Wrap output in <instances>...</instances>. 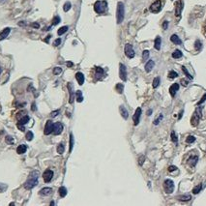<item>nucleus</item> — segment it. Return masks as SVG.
<instances>
[{"instance_id":"nucleus-59","label":"nucleus","mask_w":206,"mask_h":206,"mask_svg":"<svg viewBox=\"0 0 206 206\" xmlns=\"http://www.w3.org/2000/svg\"><path fill=\"white\" fill-rule=\"evenodd\" d=\"M151 113H152V110H149L147 111V115H151Z\"/></svg>"},{"instance_id":"nucleus-41","label":"nucleus","mask_w":206,"mask_h":206,"mask_svg":"<svg viewBox=\"0 0 206 206\" xmlns=\"http://www.w3.org/2000/svg\"><path fill=\"white\" fill-rule=\"evenodd\" d=\"M33 137H34V134H33V133H32L31 131L27 132V134H26V139H27L28 141L32 140V139H33Z\"/></svg>"},{"instance_id":"nucleus-6","label":"nucleus","mask_w":206,"mask_h":206,"mask_svg":"<svg viewBox=\"0 0 206 206\" xmlns=\"http://www.w3.org/2000/svg\"><path fill=\"white\" fill-rule=\"evenodd\" d=\"M53 130H54V123H52L50 120L47 121V123L45 125V129H44V134L46 136L52 133H53Z\"/></svg>"},{"instance_id":"nucleus-26","label":"nucleus","mask_w":206,"mask_h":206,"mask_svg":"<svg viewBox=\"0 0 206 206\" xmlns=\"http://www.w3.org/2000/svg\"><path fill=\"white\" fill-rule=\"evenodd\" d=\"M76 99L78 101V103H81L83 101V96H82V92L80 90H78L76 93Z\"/></svg>"},{"instance_id":"nucleus-9","label":"nucleus","mask_w":206,"mask_h":206,"mask_svg":"<svg viewBox=\"0 0 206 206\" xmlns=\"http://www.w3.org/2000/svg\"><path fill=\"white\" fill-rule=\"evenodd\" d=\"M52 177H53V171L50 170V169H47L44 174H43V178H44V181L46 183H48L52 181Z\"/></svg>"},{"instance_id":"nucleus-49","label":"nucleus","mask_w":206,"mask_h":206,"mask_svg":"<svg viewBox=\"0 0 206 206\" xmlns=\"http://www.w3.org/2000/svg\"><path fill=\"white\" fill-rule=\"evenodd\" d=\"M60 44H61V39L58 38V39H56V40L54 41V43H53V46H54V47H58Z\"/></svg>"},{"instance_id":"nucleus-38","label":"nucleus","mask_w":206,"mask_h":206,"mask_svg":"<svg viewBox=\"0 0 206 206\" xmlns=\"http://www.w3.org/2000/svg\"><path fill=\"white\" fill-rule=\"evenodd\" d=\"M159 84H160V78L157 76V78H155L154 80H153V87H154V88H157L159 86Z\"/></svg>"},{"instance_id":"nucleus-44","label":"nucleus","mask_w":206,"mask_h":206,"mask_svg":"<svg viewBox=\"0 0 206 206\" xmlns=\"http://www.w3.org/2000/svg\"><path fill=\"white\" fill-rule=\"evenodd\" d=\"M60 21H61L60 17H59L58 16H56V17L53 18V21H52V25H57V24L60 22Z\"/></svg>"},{"instance_id":"nucleus-1","label":"nucleus","mask_w":206,"mask_h":206,"mask_svg":"<svg viewBox=\"0 0 206 206\" xmlns=\"http://www.w3.org/2000/svg\"><path fill=\"white\" fill-rule=\"evenodd\" d=\"M40 176V172L37 170H33L28 176L26 182L24 183V188L26 190H31L38 184V178Z\"/></svg>"},{"instance_id":"nucleus-61","label":"nucleus","mask_w":206,"mask_h":206,"mask_svg":"<svg viewBox=\"0 0 206 206\" xmlns=\"http://www.w3.org/2000/svg\"><path fill=\"white\" fill-rule=\"evenodd\" d=\"M49 38H50V36H48V38H47V39H46L45 41H46V42H48V41H49Z\"/></svg>"},{"instance_id":"nucleus-2","label":"nucleus","mask_w":206,"mask_h":206,"mask_svg":"<svg viewBox=\"0 0 206 206\" xmlns=\"http://www.w3.org/2000/svg\"><path fill=\"white\" fill-rule=\"evenodd\" d=\"M124 16H125V8L124 4L122 2H118L117 4V10H116V20L117 23L120 24L124 21Z\"/></svg>"},{"instance_id":"nucleus-39","label":"nucleus","mask_w":206,"mask_h":206,"mask_svg":"<svg viewBox=\"0 0 206 206\" xmlns=\"http://www.w3.org/2000/svg\"><path fill=\"white\" fill-rule=\"evenodd\" d=\"M73 147H74V137L73 134H70V153L73 151Z\"/></svg>"},{"instance_id":"nucleus-22","label":"nucleus","mask_w":206,"mask_h":206,"mask_svg":"<svg viewBox=\"0 0 206 206\" xmlns=\"http://www.w3.org/2000/svg\"><path fill=\"white\" fill-rule=\"evenodd\" d=\"M161 44H162V39L161 37H157L155 39V43H154V48L157 49V50H160L161 48Z\"/></svg>"},{"instance_id":"nucleus-7","label":"nucleus","mask_w":206,"mask_h":206,"mask_svg":"<svg viewBox=\"0 0 206 206\" xmlns=\"http://www.w3.org/2000/svg\"><path fill=\"white\" fill-rule=\"evenodd\" d=\"M119 76L123 81L127 80V69H126V66L122 63L119 64Z\"/></svg>"},{"instance_id":"nucleus-52","label":"nucleus","mask_w":206,"mask_h":206,"mask_svg":"<svg viewBox=\"0 0 206 206\" xmlns=\"http://www.w3.org/2000/svg\"><path fill=\"white\" fill-rule=\"evenodd\" d=\"M58 113H59V110H55V111H52V113H50V116H52V117H55V116H57V115H58Z\"/></svg>"},{"instance_id":"nucleus-43","label":"nucleus","mask_w":206,"mask_h":206,"mask_svg":"<svg viewBox=\"0 0 206 206\" xmlns=\"http://www.w3.org/2000/svg\"><path fill=\"white\" fill-rule=\"evenodd\" d=\"M149 57V52L148 50H144V52H142V59H143V61H146Z\"/></svg>"},{"instance_id":"nucleus-8","label":"nucleus","mask_w":206,"mask_h":206,"mask_svg":"<svg viewBox=\"0 0 206 206\" xmlns=\"http://www.w3.org/2000/svg\"><path fill=\"white\" fill-rule=\"evenodd\" d=\"M124 52H125V54H126L128 58H134V50L133 47H132V45H130V44H127L125 46Z\"/></svg>"},{"instance_id":"nucleus-50","label":"nucleus","mask_w":206,"mask_h":206,"mask_svg":"<svg viewBox=\"0 0 206 206\" xmlns=\"http://www.w3.org/2000/svg\"><path fill=\"white\" fill-rule=\"evenodd\" d=\"M163 119V115H160V116L157 118V119H155V121H154V124L155 125H158L159 123H160V121Z\"/></svg>"},{"instance_id":"nucleus-30","label":"nucleus","mask_w":206,"mask_h":206,"mask_svg":"<svg viewBox=\"0 0 206 206\" xmlns=\"http://www.w3.org/2000/svg\"><path fill=\"white\" fill-rule=\"evenodd\" d=\"M178 199L180 201H189V200L192 199V196H190V195H186V196H178Z\"/></svg>"},{"instance_id":"nucleus-14","label":"nucleus","mask_w":206,"mask_h":206,"mask_svg":"<svg viewBox=\"0 0 206 206\" xmlns=\"http://www.w3.org/2000/svg\"><path fill=\"white\" fill-rule=\"evenodd\" d=\"M199 119H200V117L198 116V114L195 112V113L192 114V118H191V125H192V127H196L197 126V124L199 122Z\"/></svg>"},{"instance_id":"nucleus-12","label":"nucleus","mask_w":206,"mask_h":206,"mask_svg":"<svg viewBox=\"0 0 206 206\" xmlns=\"http://www.w3.org/2000/svg\"><path fill=\"white\" fill-rule=\"evenodd\" d=\"M63 131V124L61 122H56L54 124V130H53V133H54L55 136H58L62 133Z\"/></svg>"},{"instance_id":"nucleus-56","label":"nucleus","mask_w":206,"mask_h":206,"mask_svg":"<svg viewBox=\"0 0 206 206\" xmlns=\"http://www.w3.org/2000/svg\"><path fill=\"white\" fill-rule=\"evenodd\" d=\"M17 127H18V129H20L21 132H24V130H25L24 126H22V125H21V124H17Z\"/></svg>"},{"instance_id":"nucleus-60","label":"nucleus","mask_w":206,"mask_h":206,"mask_svg":"<svg viewBox=\"0 0 206 206\" xmlns=\"http://www.w3.org/2000/svg\"><path fill=\"white\" fill-rule=\"evenodd\" d=\"M32 110H37V108H36V105H35V104H33V107H32Z\"/></svg>"},{"instance_id":"nucleus-15","label":"nucleus","mask_w":206,"mask_h":206,"mask_svg":"<svg viewBox=\"0 0 206 206\" xmlns=\"http://www.w3.org/2000/svg\"><path fill=\"white\" fill-rule=\"evenodd\" d=\"M178 90H179L178 83H174V84H172V85L170 86V88H169V93H170V95H171L172 98L175 96L176 92H177Z\"/></svg>"},{"instance_id":"nucleus-3","label":"nucleus","mask_w":206,"mask_h":206,"mask_svg":"<svg viewBox=\"0 0 206 206\" xmlns=\"http://www.w3.org/2000/svg\"><path fill=\"white\" fill-rule=\"evenodd\" d=\"M107 8V1H96L94 4V10L97 14H104Z\"/></svg>"},{"instance_id":"nucleus-48","label":"nucleus","mask_w":206,"mask_h":206,"mask_svg":"<svg viewBox=\"0 0 206 206\" xmlns=\"http://www.w3.org/2000/svg\"><path fill=\"white\" fill-rule=\"evenodd\" d=\"M201 42L200 41H196V49H198V50H200L201 49Z\"/></svg>"},{"instance_id":"nucleus-5","label":"nucleus","mask_w":206,"mask_h":206,"mask_svg":"<svg viewBox=\"0 0 206 206\" xmlns=\"http://www.w3.org/2000/svg\"><path fill=\"white\" fill-rule=\"evenodd\" d=\"M162 6H163V3H162V0H156L154 3L151 4L150 6V11L154 14H157L160 11L162 10Z\"/></svg>"},{"instance_id":"nucleus-24","label":"nucleus","mask_w":206,"mask_h":206,"mask_svg":"<svg viewBox=\"0 0 206 206\" xmlns=\"http://www.w3.org/2000/svg\"><path fill=\"white\" fill-rule=\"evenodd\" d=\"M197 161H198V157H197V156H192V157L189 159V164L192 165V166H195V165H196Z\"/></svg>"},{"instance_id":"nucleus-27","label":"nucleus","mask_w":206,"mask_h":206,"mask_svg":"<svg viewBox=\"0 0 206 206\" xmlns=\"http://www.w3.org/2000/svg\"><path fill=\"white\" fill-rule=\"evenodd\" d=\"M104 70L101 67H97L96 68V76H97V79H101L102 76H104Z\"/></svg>"},{"instance_id":"nucleus-33","label":"nucleus","mask_w":206,"mask_h":206,"mask_svg":"<svg viewBox=\"0 0 206 206\" xmlns=\"http://www.w3.org/2000/svg\"><path fill=\"white\" fill-rule=\"evenodd\" d=\"M201 189H202V185H201V184H199V185L196 186V187L192 189V192H194L195 195H196V194H198V192L201 191Z\"/></svg>"},{"instance_id":"nucleus-47","label":"nucleus","mask_w":206,"mask_h":206,"mask_svg":"<svg viewBox=\"0 0 206 206\" xmlns=\"http://www.w3.org/2000/svg\"><path fill=\"white\" fill-rule=\"evenodd\" d=\"M144 160H145V157L143 156V155L139 157V159H138V164H139V165H143V163H144Z\"/></svg>"},{"instance_id":"nucleus-58","label":"nucleus","mask_w":206,"mask_h":206,"mask_svg":"<svg viewBox=\"0 0 206 206\" xmlns=\"http://www.w3.org/2000/svg\"><path fill=\"white\" fill-rule=\"evenodd\" d=\"M67 66H68V67H72L73 63H72V62H67Z\"/></svg>"},{"instance_id":"nucleus-36","label":"nucleus","mask_w":206,"mask_h":206,"mask_svg":"<svg viewBox=\"0 0 206 206\" xmlns=\"http://www.w3.org/2000/svg\"><path fill=\"white\" fill-rule=\"evenodd\" d=\"M182 71L184 72V74L186 75V76H187V78H188L189 79H191V80H192V76H191V74H190V73L188 72V70L186 69V67H184V66H183V67H182Z\"/></svg>"},{"instance_id":"nucleus-31","label":"nucleus","mask_w":206,"mask_h":206,"mask_svg":"<svg viewBox=\"0 0 206 206\" xmlns=\"http://www.w3.org/2000/svg\"><path fill=\"white\" fill-rule=\"evenodd\" d=\"M115 89H116V91L119 93V94H122V93H123V90H124V85L122 83H118V84L115 86Z\"/></svg>"},{"instance_id":"nucleus-16","label":"nucleus","mask_w":206,"mask_h":206,"mask_svg":"<svg viewBox=\"0 0 206 206\" xmlns=\"http://www.w3.org/2000/svg\"><path fill=\"white\" fill-rule=\"evenodd\" d=\"M76 80H78V82H79V85H82L83 83H84V79H85V78H84V75H83L82 73H76Z\"/></svg>"},{"instance_id":"nucleus-25","label":"nucleus","mask_w":206,"mask_h":206,"mask_svg":"<svg viewBox=\"0 0 206 206\" xmlns=\"http://www.w3.org/2000/svg\"><path fill=\"white\" fill-rule=\"evenodd\" d=\"M50 192H52V188H48V187L43 188V189L40 191V194H41L42 196H48Z\"/></svg>"},{"instance_id":"nucleus-37","label":"nucleus","mask_w":206,"mask_h":206,"mask_svg":"<svg viewBox=\"0 0 206 206\" xmlns=\"http://www.w3.org/2000/svg\"><path fill=\"white\" fill-rule=\"evenodd\" d=\"M177 76H178V74L175 71H170V72L168 73V78L169 79H175Z\"/></svg>"},{"instance_id":"nucleus-42","label":"nucleus","mask_w":206,"mask_h":206,"mask_svg":"<svg viewBox=\"0 0 206 206\" xmlns=\"http://www.w3.org/2000/svg\"><path fill=\"white\" fill-rule=\"evenodd\" d=\"M71 7H72V4L70 3V2H66V3L64 4V6H63V8H64V11H65V12H68V11L71 9Z\"/></svg>"},{"instance_id":"nucleus-62","label":"nucleus","mask_w":206,"mask_h":206,"mask_svg":"<svg viewBox=\"0 0 206 206\" xmlns=\"http://www.w3.org/2000/svg\"><path fill=\"white\" fill-rule=\"evenodd\" d=\"M4 1H5V0H0V2H1V3H3Z\"/></svg>"},{"instance_id":"nucleus-19","label":"nucleus","mask_w":206,"mask_h":206,"mask_svg":"<svg viewBox=\"0 0 206 206\" xmlns=\"http://www.w3.org/2000/svg\"><path fill=\"white\" fill-rule=\"evenodd\" d=\"M170 41H171L173 44H175V45H181V44H182L181 39L179 38L176 34H173L171 37H170Z\"/></svg>"},{"instance_id":"nucleus-35","label":"nucleus","mask_w":206,"mask_h":206,"mask_svg":"<svg viewBox=\"0 0 206 206\" xmlns=\"http://www.w3.org/2000/svg\"><path fill=\"white\" fill-rule=\"evenodd\" d=\"M64 151H65V146H64V144H59L58 146H57V152H58L59 154H63L64 153Z\"/></svg>"},{"instance_id":"nucleus-17","label":"nucleus","mask_w":206,"mask_h":206,"mask_svg":"<svg viewBox=\"0 0 206 206\" xmlns=\"http://www.w3.org/2000/svg\"><path fill=\"white\" fill-rule=\"evenodd\" d=\"M10 32H11V28H9V27L5 28V29L0 33V41H2V40L7 38L8 35L10 34Z\"/></svg>"},{"instance_id":"nucleus-45","label":"nucleus","mask_w":206,"mask_h":206,"mask_svg":"<svg viewBox=\"0 0 206 206\" xmlns=\"http://www.w3.org/2000/svg\"><path fill=\"white\" fill-rule=\"evenodd\" d=\"M6 142L9 143V144H13V143H14V139H13V137L7 136V137H6Z\"/></svg>"},{"instance_id":"nucleus-32","label":"nucleus","mask_w":206,"mask_h":206,"mask_svg":"<svg viewBox=\"0 0 206 206\" xmlns=\"http://www.w3.org/2000/svg\"><path fill=\"white\" fill-rule=\"evenodd\" d=\"M67 31H68V26H63V27L59 28V29H58V31H57V34H58L59 36H60V35L66 33Z\"/></svg>"},{"instance_id":"nucleus-55","label":"nucleus","mask_w":206,"mask_h":206,"mask_svg":"<svg viewBox=\"0 0 206 206\" xmlns=\"http://www.w3.org/2000/svg\"><path fill=\"white\" fill-rule=\"evenodd\" d=\"M176 168H176V166H174V165H170V166L168 168V171L171 172V171H173V170H175Z\"/></svg>"},{"instance_id":"nucleus-40","label":"nucleus","mask_w":206,"mask_h":206,"mask_svg":"<svg viewBox=\"0 0 206 206\" xmlns=\"http://www.w3.org/2000/svg\"><path fill=\"white\" fill-rule=\"evenodd\" d=\"M171 140L173 141L175 144L178 143V138H177V136H176L175 132H172L171 133Z\"/></svg>"},{"instance_id":"nucleus-21","label":"nucleus","mask_w":206,"mask_h":206,"mask_svg":"<svg viewBox=\"0 0 206 206\" xmlns=\"http://www.w3.org/2000/svg\"><path fill=\"white\" fill-rule=\"evenodd\" d=\"M26 150H27V146L25 144H21L18 145L17 148V154H23V153H25L26 152Z\"/></svg>"},{"instance_id":"nucleus-28","label":"nucleus","mask_w":206,"mask_h":206,"mask_svg":"<svg viewBox=\"0 0 206 206\" xmlns=\"http://www.w3.org/2000/svg\"><path fill=\"white\" fill-rule=\"evenodd\" d=\"M28 121H29V116L28 115H24L21 119H20V121L17 122V124H21V125H24V124L28 123Z\"/></svg>"},{"instance_id":"nucleus-63","label":"nucleus","mask_w":206,"mask_h":206,"mask_svg":"<svg viewBox=\"0 0 206 206\" xmlns=\"http://www.w3.org/2000/svg\"><path fill=\"white\" fill-rule=\"evenodd\" d=\"M1 72H2V69H1V67H0V74H1Z\"/></svg>"},{"instance_id":"nucleus-54","label":"nucleus","mask_w":206,"mask_h":206,"mask_svg":"<svg viewBox=\"0 0 206 206\" xmlns=\"http://www.w3.org/2000/svg\"><path fill=\"white\" fill-rule=\"evenodd\" d=\"M181 82H182V85H184V86H187L189 84V81L186 80V79H181Z\"/></svg>"},{"instance_id":"nucleus-11","label":"nucleus","mask_w":206,"mask_h":206,"mask_svg":"<svg viewBox=\"0 0 206 206\" xmlns=\"http://www.w3.org/2000/svg\"><path fill=\"white\" fill-rule=\"evenodd\" d=\"M182 10H183L182 1H181V0H179V1H177V2H176V4H175V16H176V17H180Z\"/></svg>"},{"instance_id":"nucleus-51","label":"nucleus","mask_w":206,"mask_h":206,"mask_svg":"<svg viewBox=\"0 0 206 206\" xmlns=\"http://www.w3.org/2000/svg\"><path fill=\"white\" fill-rule=\"evenodd\" d=\"M205 101H206V94H204V95H203V97L201 98V100H200V101L198 102V105H201V104L204 103Z\"/></svg>"},{"instance_id":"nucleus-46","label":"nucleus","mask_w":206,"mask_h":206,"mask_svg":"<svg viewBox=\"0 0 206 206\" xmlns=\"http://www.w3.org/2000/svg\"><path fill=\"white\" fill-rule=\"evenodd\" d=\"M61 72H62V69L59 68V67H56V68H54V70H53V74H54V75H59Z\"/></svg>"},{"instance_id":"nucleus-20","label":"nucleus","mask_w":206,"mask_h":206,"mask_svg":"<svg viewBox=\"0 0 206 206\" xmlns=\"http://www.w3.org/2000/svg\"><path fill=\"white\" fill-rule=\"evenodd\" d=\"M119 110H120V113L124 119H128V117H129V112H128V110L125 108V107H124V106H120Z\"/></svg>"},{"instance_id":"nucleus-13","label":"nucleus","mask_w":206,"mask_h":206,"mask_svg":"<svg viewBox=\"0 0 206 206\" xmlns=\"http://www.w3.org/2000/svg\"><path fill=\"white\" fill-rule=\"evenodd\" d=\"M68 89H69V92H70L69 103L73 104L74 103V100H75V93H74V85H73L72 83H69L68 84Z\"/></svg>"},{"instance_id":"nucleus-53","label":"nucleus","mask_w":206,"mask_h":206,"mask_svg":"<svg viewBox=\"0 0 206 206\" xmlns=\"http://www.w3.org/2000/svg\"><path fill=\"white\" fill-rule=\"evenodd\" d=\"M168 21H164V23H163V28H164V29H168Z\"/></svg>"},{"instance_id":"nucleus-23","label":"nucleus","mask_w":206,"mask_h":206,"mask_svg":"<svg viewBox=\"0 0 206 206\" xmlns=\"http://www.w3.org/2000/svg\"><path fill=\"white\" fill-rule=\"evenodd\" d=\"M183 56V53L181 52V50H179V49H176L174 52H172V57L174 59H179L181 58Z\"/></svg>"},{"instance_id":"nucleus-34","label":"nucleus","mask_w":206,"mask_h":206,"mask_svg":"<svg viewBox=\"0 0 206 206\" xmlns=\"http://www.w3.org/2000/svg\"><path fill=\"white\" fill-rule=\"evenodd\" d=\"M195 141H196V137H194V136H188L187 138H186V142L187 143H192Z\"/></svg>"},{"instance_id":"nucleus-29","label":"nucleus","mask_w":206,"mask_h":206,"mask_svg":"<svg viewBox=\"0 0 206 206\" xmlns=\"http://www.w3.org/2000/svg\"><path fill=\"white\" fill-rule=\"evenodd\" d=\"M59 195H60V196L61 197H65L66 195H67V189H66L65 187H60L59 188Z\"/></svg>"},{"instance_id":"nucleus-10","label":"nucleus","mask_w":206,"mask_h":206,"mask_svg":"<svg viewBox=\"0 0 206 206\" xmlns=\"http://www.w3.org/2000/svg\"><path fill=\"white\" fill-rule=\"evenodd\" d=\"M140 115H141V108L140 107H137L136 110V112H134V116H133V120H134V124L137 126L139 123V119H140Z\"/></svg>"},{"instance_id":"nucleus-18","label":"nucleus","mask_w":206,"mask_h":206,"mask_svg":"<svg viewBox=\"0 0 206 206\" xmlns=\"http://www.w3.org/2000/svg\"><path fill=\"white\" fill-rule=\"evenodd\" d=\"M154 66H155V62L153 61V60H149V61L145 64V71L147 73L151 72V70L154 68Z\"/></svg>"},{"instance_id":"nucleus-57","label":"nucleus","mask_w":206,"mask_h":206,"mask_svg":"<svg viewBox=\"0 0 206 206\" xmlns=\"http://www.w3.org/2000/svg\"><path fill=\"white\" fill-rule=\"evenodd\" d=\"M32 27H34V28H39V27H40V25H39L38 23H32Z\"/></svg>"},{"instance_id":"nucleus-4","label":"nucleus","mask_w":206,"mask_h":206,"mask_svg":"<svg viewBox=\"0 0 206 206\" xmlns=\"http://www.w3.org/2000/svg\"><path fill=\"white\" fill-rule=\"evenodd\" d=\"M164 189L166 194H171L174 191V183L170 179H166L164 182Z\"/></svg>"}]
</instances>
